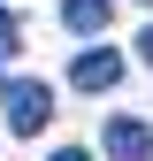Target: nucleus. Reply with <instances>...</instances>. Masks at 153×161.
<instances>
[{
    "mask_svg": "<svg viewBox=\"0 0 153 161\" xmlns=\"http://www.w3.org/2000/svg\"><path fill=\"white\" fill-rule=\"evenodd\" d=\"M0 92H8V130L38 138V130L54 123V92H46V85H0Z\"/></svg>",
    "mask_w": 153,
    "mask_h": 161,
    "instance_id": "f257e3e1",
    "label": "nucleus"
},
{
    "mask_svg": "<svg viewBox=\"0 0 153 161\" xmlns=\"http://www.w3.org/2000/svg\"><path fill=\"white\" fill-rule=\"evenodd\" d=\"M0 85H8V77H0Z\"/></svg>",
    "mask_w": 153,
    "mask_h": 161,
    "instance_id": "6e6552de",
    "label": "nucleus"
},
{
    "mask_svg": "<svg viewBox=\"0 0 153 161\" xmlns=\"http://www.w3.org/2000/svg\"><path fill=\"white\" fill-rule=\"evenodd\" d=\"M107 161H153V130L138 115H115L107 123Z\"/></svg>",
    "mask_w": 153,
    "mask_h": 161,
    "instance_id": "7ed1b4c3",
    "label": "nucleus"
},
{
    "mask_svg": "<svg viewBox=\"0 0 153 161\" xmlns=\"http://www.w3.org/2000/svg\"><path fill=\"white\" fill-rule=\"evenodd\" d=\"M61 15H69V31H84V38H92V31H107V15H115V8H107V0H61Z\"/></svg>",
    "mask_w": 153,
    "mask_h": 161,
    "instance_id": "20e7f679",
    "label": "nucleus"
},
{
    "mask_svg": "<svg viewBox=\"0 0 153 161\" xmlns=\"http://www.w3.org/2000/svg\"><path fill=\"white\" fill-rule=\"evenodd\" d=\"M54 161H92V153H76V146H69V153H54Z\"/></svg>",
    "mask_w": 153,
    "mask_h": 161,
    "instance_id": "0eeeda50",
    "label": "nucleus"
},
{
    "mask_svg": "<svg viewBox=\"0 0 153 161\" xmlns=\"http://www.w3.org/2000/svg\"><path fill=\"white\" fill-rule=\"evenodd\" d=\"M138 54H145V62H153V31H145V38H138Z\"/></svg>",
    "mask_w": 153,
    "mask_h": 161,
    "instance_id": "423d86ee",
    "label": "nucleus"
},
{
    "mask_svg": "<svg viewBox=\"0 0 153 161\" xmlns=\"http://www.w3.org/2000/svg\"><path fill=\"white\" fill-rule=\"evenodd\" d=\"M69 77H76V92H107L115 77H123V54H115V46H84Z\"/></svg>",
    "mask_w": 153,
    "mask_h": 161,
    "instance_id": "f03ea898",
    "label": "nucleus"
},
{
    "mask_svg": "<svg viewBox=\"0 0 153 161\" xmlns=\"http://www.w3.org/2000/svg\"><path fill=\"white\" fill-rule=\"evenodd\" d=\"M0 54H15V15L0 8Z\"/></svg>",
    "mask_w": 153,
    "mask_h": 161,
    "instance_id": "39448f33",
    "label": "nucleus"
}]
</instances>
